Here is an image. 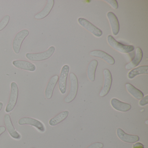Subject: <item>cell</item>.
Here are the masks:
<instances>
[{"mask_svg": "<svg viewBox=\"0 0 148 148\" xmlns=\"http://www.w3.org/2000/svg\"><path fill=\"white\" fill-rule=\"evenodd\" d=\"M55 51L54 47L51 46L47 51L39 53H27L25 56L29 60L32 61H41L46 60L51 58Z\"/></svg>", "mask_w": 148, "mask_h": 148, "instance_id": "6da1fadb", "label": "cell"}, {"mask_svg": "<svg viewBox=\"0 0 148 148\" xmlns=\"http://www.w3.org/2000/svg\"><path fill=\"white\" fill-rule=\"evenodd\" d=\"M18 93L19 90L18 85L15 82H12L11 84L10 97L5 108L6 112H10L14 110L17 104L18 97Z\"/></svg>", "mask_w": 148, "mask_h": 148, "instance_id": "7a4b0ae2", "label": "cell"}, {"mask_svg": "<svg viewBox=\"0 0 148 148\" xmlns=\"http://www.w3.org/2000/svg\"><path fill=\"white\" fill-rule=\"evenodd\" d=\"M70 79L71 82L70 92L64 99L65 102L67 103H71L75 99L78 90V81L76 75L73 73H70Z\"/></svg>", "mask_w": 148, "mask_h": 148, "instance_id": "3957f363", "label": "cell"}, {"mask_svg": "<svg viewBox=\"0 0 148 148\" xmlns=\"http://www.w3.org/2000/svg\"><path fill=\"white\" fill-rule=\"evenodd\" d=\"M108 44L113 49L122 53H129L134 51V47L132 45H124L114 39L111 35H108L107 38Z\"/></svg>", "mask_w": 148, "mask_h": 148, "instance_id": "277c9868", "label": "cell"}, {"mask_svg": "<svg viewBox=\"0 0 148 148\" xmlns=\"http://www.w3.org/2000/svg\"><path fill=\"white\" fill-rule=\"evenodd\" d=\"M29 34V32L28 30L24 29L19 32L15 35L12 44L13 49L15 53L18 54L19 53L22 43Z\"/></svg>", "mask_w": 148, "mask_h": 148, "instance_id": "5b68a950", "label": "cell"}, {"mask_svg": "<svg viewBox=\"0 0 148 148\" xmlns=\"http://www.w3.org/2000/svg\"><path fill=\"white\" fill-rule=\"evenodd\" d=\"M78 22L79 25L86 29L88 32L92 34L95 37H100L103 35V32L99 28L92 25L91 22L87 20L84 18H79Z\"/></svg>", "mask_w": 148, "mask_h": 148, "instance_id": "8992f818", "label": "cell"}, {"mask_svg": "<svg viewBox=\"0 0 148 148\" xmlns=\"http://www.w3.org/2000/svg\"><path fill=\"white\" fill-rule=\"evenodd\" d=\"M104 81L103 88L99 93L100 97H105L109 93L112 82V75L110 70L107 69H104L103 71Z\"/></svg>", "mask_w": 148, "mask_h": 148, "instance_id": "52a82bcc", "label": "cell"}, {"mask_svg": "<svg viewBox=\"0 0 148 148\" xmlns=\"http://www.w3.org/2000/svg\"><path fill=\"white\" fill-rule=\"evenodd\" d=\"M70 67L67 65H65L62 67L60 76L59 77L58 86L60 91L62 94H64L66 92V80L68 77Z\"/></svg>", "mask_w": 148, "mask_h": 148, "instance_id": "ba28073f", "label": "cell"}, {"mask_svg": "<svg viewBox=\"0 0 148 148\" xmlns=\"http://www.w3.org/2000/svg\"><path fill=\"white\" fill-rule=\"evenodd\" d=\"M18 123L20 125H29L36 127L41 132H44L45 131V128L44 124L38 120L31 117H23L19 120Z\"/></svg>", "mask_w": 148, "mask_h": 148, "instance_id": "9c48e42d", "label": "cell"}, {"mask_svg": "<svg viewBox=\"0 0 148 148\" xmlns=\"http://www.w3.org/2000/svg\"><path fill=\"white\" fill-rule=\"evenodd\" d=\"M4 122L5 125L6 129H7L8 133L10 136L16 139H20L21 138V136L18 132L16 130L12 123L11 117L9 114H5L4 116Z\"/></svg>", "mask_w": 148, "mask_h": 148, "instance_id": "30bf717a", "label": "cell"}, {"mask_svg": "<svg viewBox=\"0 0 148 148\" xmlns=\"http://www.w3.org/2000/svg\"><path fill=\"white\" fill-rule=\"evenodd\" d=\"M116 132L118 137L123 142L133 143L139 141V137L138 136L127 134L121 128H118Z\"/></svg>", "mask_w": 148, "mask_h": 148, "instance_id": "8fae6325", "label": "cell"}, {"mask_svg": "<svg viewBox=\"0 0 148 148\" xmlns=\"http://www.w3.org/2000/svg\"><path fill=\"white\" fill-rule=\"evenodd\" d=\"M90 54L92 57L102 59L109 64L112 65L115 64V60L114 59L110 54L101 50H94L91 51L90 53Z\"/></svg>", "mask_w": 148, "mask_h": 148, "instance_id": "7c38bea8", "label": "cell"}, {"mask_svg": "<svg viewBox=\"0 0 148 148\" xmlns=\"http://www.w3.org/2000/svg\"><path fill=\"white\" fill-rule=\"evenodd\" d=\"M12 64L16 68L25 71L34 72L36 70V66L29 61L26 60H14Z\"/></svg>", "mask_w": 148, "mask_h": 148, "instance_id": "4fadbf2b", "label": "cell"}, {"mask_svg": "<svg viewBox=\"0 0 148 148\" xmlns=\"http://www.w3.org/2000/svg\"><path fill=\"white\" fill-rule=\"evenodd\" d=\"M58 79L59 76L57 75H54L50 79L45 90V96L47 99H51L52 97L54 88Z\"/></svg>", "mask_w": 148, "mask_h": 148, "instance_id": "5bb4252c", "label": "cell"}, {"mask_svg": "<svg viewBox=\"0 0 148 148\" xmlns=\"http://www.w3.org/2000/svg\"><path fill=\"white\" fill-rule=\"evenodd\" d=\"M107 17L110 25L112 34L114 36H116L119 31V24L117 18L113 12H111L107 13Z\"/></svg>", "mask_w": 148, "mask_h": 148, "instance_id": "9a60e30c", "label": "cell"}, {"mask_svg": "<svg viewBox=\"0 0 148 148\" xmlns=\"http://www.w3.org/2000/svg\"><path fill=\"white\" fill-rule=\"evenodd\" d=\"M111 104L116 110L122 112H126L131 109V106L130 104L124 103L116 98H113L111 100Z\"/></svg>", "mask_w": 148, "mask_h": 148, "instance_id": "2e32d148", "label": "cell"}, {"mask_svg": "<svg viewBox=\"0 0 148 148\" xmlns=\"http://www.w3.org/2000/svg\"><path fill=\"white\" fill-rule=\"evenodd\" d=\"M143 51L140 47H138L136 49V55L134 58L129 64L125 65L126 70H130L138 66L143 59Z\"/></svg>", "mask_w": 148, "mask_h": 148, "instance_id": "e0dca14e", "label": "cell"}, {"mask_svg": "<svg viewBox=\"0 0 148 148\" xmlns=\"http://www.w3.org/2000/svg\"><path fill=\"white\" fill-rule=\"evenodd\" d=\"M54 5V0H48L45 6L42 11L34 16V18L37 20H41L47 17L53 8Z\"/></svg>", "mask_w": 148, "mask_h": 148, "instance_id": "ac0fdd59", "label": "cell"}, {"mask_svg": "<svg viewBox=\"0 0 148 148\" xmlns=\"http://www.w3.org/2000/svg\"><path fill=\"white\" fill-rule=\"evenodd\" d=\"M98 62L96 60H92L87 68V74L88 79L91 82H94L95 80V75Z\"/></svg>", "mask_w": 148, "mask_h": 148, "instance_id": "d6986e66", "label": "cell"}, {"mask_svg": "<svg viewBox=\"0 0 148 148\" xmlns=\"http://www.w3.org/2000/svg\"><path fill=\"white\" fill-rule=\"evenodd\" d=\"M148 66H141L134 68L128 73V77L130 79L134 78L136 76L141 74H148Z\"/></svg>", "mask_w": 148, "mask_h": 148, "instance_id": "ffe728a7", "label": "cell"}, {"mask_svg": "<svg viewBox=\"0 0 148 148\" xmlns=\"http://www.w3.org/2000/svg\"><path fill=\"white\" fill-rule=\"evenodd\" d=\"M125 86L127 91L137 99L141 100L143 97H144L143 92L131 84L127 83L125 84Z\"/></svg>", "mask_w": 148, "mask_h": 148, "instance_id": "44dd1931", "label": "cell"}, {"mask_svg": "<svg viewBox=\"0 0 148 148\" xmlns=\"http://www.w3.org/2000/svg\"><path fill=\"white\" fill-rule=\"evenodd\" d=\"M69 114V112L68 111L65 110L62 112L50 119L49 122V125L52 126L57 125L64 120L67 117Z\"/></svg>", "mask_w": 148, "mask_h": 148, "instance_id": "7402d4cb", "label": "cell"}, {"mask_svg": "<svg viewBox=\"0 0 148 148\" xmlns=\"http://www.w3.org/2000/svg\"><path fill=\"white\" fill-rule=\"evenodd\" d=\"M10 16L7 15L0 21V32H1L6 27L10 21Z\"/></svg>", "mask_w": 148, "mask_h": 148, "instance_id": "603a6c76", "label": "cell"}, {"mask_svg": "<svg viewBox=\"0 0 148 148\" xmlns=\"http://www.w3.org/2000/svg\"><path fill=\"white\" fill-rule=\"evenodd\" d=\"M104 1L110 5L115 10L118 8V4L116 0H104Z\"/></svg>", "mask_w": 148, "mask_h": 148, "instance_id": "cb8c5ba5", "label": "cell"}, {"mask_svg": "<svg viewBox=\"0 0 148 148\" xmlns=\"http://www.w3.org/2000/svg\"><path fill=\"white\" fill-rule=\"evenodd\" d=\"M104 145L102 143L97 142L89 145L86 148H103Z\"/></svg>", "mask_w": 148, "mask_h": 148, "instance_id": "d4e9b609", "label": "cell"}, {"mask_svg": "<svg viewBox=\"0 0 148 148\" xmlns=\"http://www.w3.org/2000/svg\"><path fill=\"white\" fill-rule=\"evenodd\" d=\"M148 104V95H146V96L143 97L141 99L139 102V105L141 106H144Z\"/></svg>", "mask_w": 148, "mask_h": 148, "instance_id": "484cf974", "label": "cell"}, {"mask_svg": "<svg viewBox=\"0 0 148 148\" xmlns=\"http://www.w3.org/2000/svg\"><path fill=\"white\" fill-rule=\"evenodd\" d=\"M133 148H144V146L140 143H137L133 145Z\"/></svg>", "mask_w": 148, "mask_h": 148, "instance_id": "4316f807", "label": "cell"}, {"mask_svg": "<svg viewBox=\"0 0 148 148\" xmlns=\"http://www.w3.org/2000/svg\"><path fill=\"white\" fill-rule=\"evenodd\" d=\"M6 129L5 126H0V136H1L3 133H4L6 131Z\"/></svg>", "mask_w": 148, "mask_h": 148, "instance_id": "83f0119b", "label": "cell"}, {"mask_svg": "<svg viewBox=\"0 0 148 148\" xmlns=\"http://www.w3.org/2000/svg\"><path fill=\"white\" fill-rule=\"evenodd\" d=\"M3 106V104L2 102H0V111L2 110V107Z\"/></svg>", "mask_w": 148, "mask_h": 148, "instance_id": "f1b7e54d", "label": "cell"}, {"mask_svg": "<svg viewBox=\"0 0 148 148\" xmlns=\"http://www.w3.org/2000/svg\"></svg>", "mask_w": 148, "mask_h": 148, "instance_id": "f546056e", "label": "cell"}]
</instances>
